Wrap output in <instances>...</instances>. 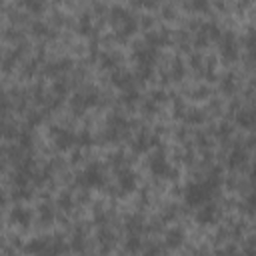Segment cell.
Instances as JSON below:
<instances>
[{"instance_id":"cell-3","label":"cell","mask_w":256,"mask_h":256,"mask_svg":"<svg viewBox=\"0 0 256 256\" xmlns=\"http://www.w3.org/2000/svg\"><path fill=\"white\" fill-rule=\"evenodd\" d=\"M96 102H98V90H94V88H86V90H80V92H76V94L72 96L70 106H72L74 114H82L84 110L92 108Z\"/></svg>"},{"instance_id":"cell-14","label":"cell","mask_w":256,"mask_h":256,"mask_svg":"<svg viewBox=\"0 0 256 256\" xmlns=\"http://www.w3.org/2000/svg\"><path fill=\"white\" fill-rule=\"evenodd\" d=\"M10 218H12L14 224L26 228V226H30V222H32V212H30L28 208H24V206H14L12 212H10Z\"/></svg>"},{"instance_id":"cell-6","label":"cell","mask_w":256,"mask_h":256,"mask_svg":"<svg viewBox=\"0 0 256 256\" xmlns=\"http://www.w3.org/2000/svg\"><path fill=\"white\" fill-rule=\"evenodd\" d=\"M52 136H54L56 148H60V150L70 148L72 144H76V138H78V134H74L70 128H60V126H56L52 130Z\"/></svg>"},{"instance_id":"cell-17","label":"cell","mask_w":256,"mask_h":256,"mask_svg":"<svg viewBox=\"0 0 256 256\" xmlns=\"http://www.w3.org/2000/svg\"><path fill=\"white\" fill-rule=\"evenodd\" d=\"M244 44H246V50H248V62L250 64H256V30L250 28L244 36Z\"/></svg>"},{"instance_id":"cell-27","label":"cell","mask_w":256,"mask_h":256,"mask_svg":"<svg viewBox=\"0 0 256 256\" xmlns=\"http://www.w3.org/2000/svg\"><path fill=\"white\" fill-rule=\"evenodd\" d=\"M68 90V82H64V78H58L56 84H54V92L56 94H64Z\"/></svg>"},{"instance_id":"cell-2","label":"cell","mask_w":256,"mask_h":256,"mask_svg":"<svg viewBox=\"0 0 256 256\" xmlns=\"http://www.w3.org/2000/svg\"><path fill=\"white\" fill-rule=\"evenodd\" d=\"M78 182L84 188H102L106 184V172L100 162H90L84 166V170L78 176Z\"/></svg>"},{"instance_id":"cell-21","label":"cell","mask_w":256,"mask_h":256,"mask_svg":"<svg viewBox=\"0 0 256 256\" xmlns=\"http://www.w3.org/2000/svg\"><path fill=\"white\" fill-rule=\"evenodd\" d=\"M40 220H42L44 224H50V222L54 220V210H52L48 204H42V206H40Z\"/></svg>"},{"instance_id":"cell-4","label":"cell","mask_w":256,"mask_h":256,"mask_svg":"<svg viewBox=\"0 0 256 256\" xmlns=\"http://www.w3.org/2000/svg\"><path fill=\"white\" fill-rule=\"evenodd\" d=\"M220 56L226 60V62H234L238 58V40H236V34L232 30H226L220 34Z\"/></svg>"},{"instance_id":"cell-11","label":"cell","mask_w":256,"mask_h":256,"mask_svg":"<svg viewBox=\"0 0 256 256\" xmlns=\"http://www.w3.org/2000/svg\"><path fill=\"white\" fill-rule=\"evenodd\" d=\"M216 218H218V208H216L214 204H210V202L204 204V206H200L198 212H196V222L202 224V226H206V224H214Z\"/></svg>"},{"instance_id":"cell-24","label":"cell","mask_w":256,"mask_h":256,"mask_svg":"<svg viewBox=\"0 0 256 256\" xmlns=\"http://www.w3.org/2000/svg\"><path fill=\"white\" fill-rule=\"evenodd\" d=\"M182 76H184V66H182L180 60H174L172 62V78L174 80H180Z\"/></svg>"},{"instance_id":"cell-23","label":"cell","mask_w":256,"mask_h":256,"mask_svg":"<svg viewBox=\"0 0 256 256\" xmlns=\"http://www.w3.org/2000/svg\"><path fill=\"white\" fill-rule=\"evenodd\" d=\"M136 100H138V92H136L134 88H130V90H124V94H122V102H124V104L132 106Z\"/></svg>"},{"instance_id":"cell-34","label":"cell","mask_w":256,"mask_h":256,"mask_svg":"<svg viewBox=\"0 0 256 256\" xmlns=\"http://www.w3.org/2000/svg\"><path fill=\"white\" fill-rule=\"evenodd\" d=\"M40 256H58V252L52 248V250H48V252H44V254H40Z\"/></svg>"},{"instance_id":"cell-28","label":"cell","mask_w":256,"mask_h":256,"mask_svg":"<svg viewBox=\"0 0 256 256\" xmlns=\"http://www.w3.org/2000/svg\"><path fill=\"white\" fill-rule=\"evenodd\" d=\"M72 246H74V250H80V248H84V236L76 234V236H74V240H72Z\"/></svg>"},{"instance_id":"cell-19","label":"cell","mask_w":256,"mask_h":256,"mask_svg":"<svg viewBox=\"0 0 256 256\" xmlns=\"http://www.w3.org/2000/svg\"><path fill=\"white\" fill-rule=\"evenodd\" d=\"M142 228H144V224H142V218L140 216H128L126 218V230L130 234H138Z\"/></svg>"},{"instance_id":"cell-22","label":"cell","mask_w":256,"mask_h":256,"mask_svg":"<svg viewBox=\"0 0 256 256\" xmlns=\"http://www.w3.org/2000/svg\"><path fill=\"white\" fill-rule=\"evenodd\" d=\"M102 66L116 70V66H118V56H116V54H104V56H102Z\"/></svg>"},{"instance_id":"cell-30","label":"cell","mask_w":256,"mask_h":256,"mask_svg":"<svg viewBox=\"0 0 256 256\" xmlns=\"http://www.w3.org/2000/svg\"><path fill=\"white\" fill-rule=\"evenodd\" d=\"M248 206H256V182H252V192L248 196Z\"/></svg>"},{"instance_id":"cell-36","label":"cell","mask_w":256,"mask_h":256,"mask_svg":"<svg viewBox=\"0 0 256 256\" xmlns=\"http://www.w3.org/2000/svg\"><path fill=\"white\" fill-rule=\"evenodd\" d=\"M252 182H256V166H254V170H252Z\"/></svg>"},{"instance_id":"cell-26","label":"cell","mask_w":256,"mask_h":256,"mask_svg":"<svg viewBox=\"0 0 256 256\" xmlns=\"http://www.w3.org/2000/svg\"><path fill=\"white\" fill-rule=\"evenodd\" d=\"M76 142L80 144V146H90L92 144V136H90V132H82V134H78V138H76Z\"/></svg>"},{"instance_id":"cell-5","label":"cell","mask_w":256,"mask_h":256,"mask_svg":"<svg viewBox=\"0 0 256 256\" xmlns=\"http://www.w3.org/2000/svg\"><path fill=\"white\" fill-rule=\"evenodd\" d=\"M156 58H158L156 48H152V46H148V44H136V48H134V60H136L138 66L154 68Z\"/></svg>"},{"instance_id":"cell-31","label":"cell","mask_w":256,"mask_h":256,"mask_svg":"<svg viewBox=\"0 0 256 256\" xmlns=\"http://www.w3.org/2000/svg\"><path fill=\"white\" fill-rule=\"evenodd\" d=\"M144 256H160V250H158V248H148V250L144 252Z\"/></svg>"},{"instance_id":"cell-33","label":"cell","mask_w":256,"mask_h":256,"mask_svg":"<svg viewBox=\"0 0 256 256\" xmlns=\"http://www.w3.org/2000/svg\"><path fill=\"white\" fill-rule=\"evenodd\" d=\"M60 204H62V206H66V210H68V206H70V196H68V194H66V196H62V198H60Z\"/></svg>"},{"instance_id":"cell-29","label":"cell","mask_w":256,"mask_h":256,"mask_svg":"<svg viewBox=\"0 0 256 256\" xmlns=\"http://www.w3.org/2000/svg\"><path fill=\"white\" fill-rule=\"evenodd\" d=\"M188 8H192V10H206L208 8V2H192V4H188Z\"/></svg>"},{"instance_id":"cell-9","label":"cell","mask_w":256,"mask_h":256,"mask_svg":"<svg viewBox=\"0 0 256 256\" xmlns=\"http://www.w3.org/2000/svg\"><path fill=\"white\" fill-rule=\"evenodd\" d=\"M110 80H112V84H114L116 88H120V90H130L132 84H134V74L128 72V70H124V68H116V70H112Z\"/></svg>"},{"instance_id":"cell-8","label":"cell","mask_w":256,"mask_h":256,"mask_svg":"<svg viewBox=\"0 0 256 256\" xmlns=\"http://www.w3.org/2000/svg\"><path fill=\"white\" fill-rule=\"evenodd\" d=\"M116 184H118V190L122 194H128L136 188V174L128 168H120L118 170V176H116Z\"/></svg>"},{"instance_id":"cell-10","label":"cell","mask_w":256,"mask_h":256,"mask_svg":"<svg viewBox=\"0 0 256 256\" xmlns=\"http://www.w3.org/2000/svg\"><path fill=\"white\" fill-rule=\"evenodd\" d=\"M246 160H248V150L244 146H234L230 150V154H228V168L230 170H238V168H242L246 164Z\"/></svg>"},{"instance_id":"cell-12","label":"cell","mask_w":256,"mask_h":256,"mask_svg":"<svg viewBox=\"0 0 256 256\" xmlns=\"http://www.w3.org/2000/svg\"><path fill=\"white\" fill-rule=\"evenodd\" d=\"M154 142H156V138H154L150 132L144 130V132H140V134L132 140V150H134L136 154H142V152H146Z\"/></svg>"},{"instance_id":"cell-18","label":"cell","mask_w":256,"mask_h":256,"mask_svg":"<svg viewBox=\"0 0 256 256\" xmlns=\"http://www.w3.org/2000/svg\"><path fill=\"white\" fill-rule=\"evenodd\" d=\"M184 242V232L182 228H170L166 232V246L168 248H178Z\"/></svg>"},{"instance_id":"cell-15","label":"cell","mask_w":256,"mask_h":256,"mask_svg":"<svg viewBox=\"0 0 256 256\" xmlns=\"http://www.w3.org/2000/svg\"><path fill=\"white\" fill-rule=\"evenodd\" d=\"M236 120H238V124L242 128H254L256 126V106L240 110L238 116H236Z\"/></svg>"},{"instance_id":"cell-35","label":"cell","mask_w":256,"mask_h":256,"mask_svg":"<svg viewBox=\"0 0 256 256\" xmlns=\"http://www.w3.org/2000/svg\"><path fill=\"white\" fill-rule=\"evenodd\" d=\"M218 256H234V252L232 250H226V252H220Z\"/></svg>"},{"instance_id":"cell-16","label":"cell","mask_w":256,"mask_h":256,"mask_svg":"<svg viewBox=\"0 0 256 256\" xmlns=\"http://www.w3.org/2000/svg\"><path fill=\"white\" fill-rule=\"evenodd\" d=\"M146 44L152 46V48L168 44V32L166 30H152V32H148L146 34Z\"/></svg>"},{"instance_id":"cell-1","label":"cell","mask_w":256,"mask_h":256,"mask_svg":"<svg viewBox=\"0 0 256 256\" xmlns=\"http://www.w3.org/2000/svg\"><path fill=\"white\" fill-rule=\"evenodd\" d=\"M218 186H220V176L214 172V174H208V176H204V178H200V180H194V182H190L186 188H184V200H186V204L188 206H204V204H208L210 202V198L216 194V190H218Z\"/></svg>"},{"instance_id":"cell-25","label":"cell","mask_w":256,"mask_h":256,"mask_svg":"<svg viewBox=\"0 0 256 256\" xmlns=\"http://www.w3.org/2000/svg\"><path fill=\"white\" fill-rule=\"evenodd\" d=\"M236 88V82H234V76L232 74H228L224 80H222V90L224 92H232Z\"/></svg>"},{"instance_id":"cell-13","label":"cell","mask_w":256,"mask_h":256,"mask_svg":"<svg viewBox=\"0 0 256 256\" xmlns=\"http://www.w3.org/2000/svg\"><path fill=\"white\" fill-rule=\"evenodd\" d=\"M116 24H118V38H120V40L132 36V34L136 32V18H134L132 14H126V16H124L120 22H116Z\"/></svg>"},{"instance_id":"cell-20","label":"cell","mask_w":256,"mask_h":256,"mask_svg":"<svg viewBox=\"0 0 256 256\" xmlns=\"http://www.w3.org/2000/svg\"><path fill=\"white\" fill-rule=\"evenodd\" d=\"M140 248H142V242H140L138 234H130L128 240H126V250L128 252H138Z\"/></svg>"},{"instance_id":"cell-32","label":"cell","mask_w":256,"mask_h":256,"mask_svg":"<svg viewBox=\"0 0 256 256\" xmlns=\"http://www.w3.org/2000/svg\"><path fill=\"white\" fill-rule=\"evenodd\" d=\"M26 6H28L30 10H42V4H40V2H28Z\"/></svg>"},{"instance_id":"cell-7","label":"cell","mask_w":256,"mask_h":256,"mask_svg":"<svg viewBox=\"0 0 256 256\" xmlns=\"http://www.w3.org/2000/svg\"><path fill=\"white\" fill-rule=\"evenodd\" d=\"M148 168H150V172L154 176H168L170 174V162H168V158H166L164 152L152 154L150 160H148Z\"/></svg>"}]
</instances>
